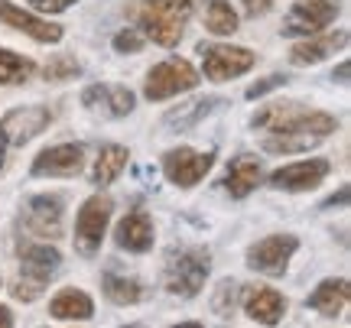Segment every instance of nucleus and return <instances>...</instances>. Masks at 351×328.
<instances>
[{"label": "nucleus", "mask_w": 351, "mask_h": 328, "mask_svg": "<svg viewBox=\"0 0 351 328\" xmlns=\"http://www.w3.org/2000/svg\"><path fill=\"white\" fill-rule=\"evenodd\" d=\"M254 127L263 130L261 147L267 153H302L335 134V117L322 111H300L296 104H267Z\"/></svg>", "instance_id": "1"}, {"label": "nucleus", "mask_w": 351, "mask_h": 328, "mask_svg": "<svg viewBox=\"0 0 351 328\" xmlns=\"http://www.w3.org/2000/svg\"><path fill=\"white\" fill-rule=\"evenodd\" d=\"M208 270H212V253L205 247H179L166 257V290L173 296H182V299H195L208 279Z\"/></svg>", "instance_id": "2"}, {"label": "nucleus", "mask_w": 351, "mask_h": 328, "mask_svg": "<svg viewBox=\"0 0 351 328\" xmlns=\"http://www.w3.org/2000/svg\"><path fill=\"white\" fill-rule=\"evenodd\" d=\"M20 277L13 283V296L20 303H33L39 292L46 290V283L56 277V270L62 264V253L49 247V244H20Z\"/></svg>", "instance_id": "3"}, {"label": "nucleus", "mask_w": 351, "mask_h": 328, "mask_svg": "<svg viewBox=\"0 0 351 328\" xmlns=\"http://www.w3.org/2000/svg\"><path fill=\"white\" fill-rule=\"evenodd\" d=\"M199 85V72L186 62V59H166V62L153 65L150 75H147V85H143V94L150 101H166V98H176L182 91H192Z\"/></svg>", "instance_id": "4"}, {"label": "nucleus", "mask_w": 351, "mask_h": 328, "mask_svg": "<svg viewBox=\"0 0 351 328\" xmlns=\"http://www.w3.org/2000/svg\"><path fill=\"white\" fill-rule=\"evenodd\" d=\"M341 13L339 0H296L283 20V36H313L335 23Z\"/></svg>", "instance_id": "5"}, {"label": "nucleus", "mask_w": 351, "mask_h": 328, "mask_svg": "<svg viewBox=\"0 0 351 328\" xmlns=\"http://www.w3.org/2000/svg\"><path fill=\"white\" fill-rule=\"evenodd\" d=\"M111 212H114V202L108 195H91L85 205H82V212L75 218V247L78 253H98L101 247V238H104V231H108V221H111Z\"/></svg>", "instance_id": "6"}, {"label": "nucleus", "mask_w": 351, "mask_h": 328, "mask_svg": "<svg viewBox=\"0 0 351 328\" xmlns=\"http://www.w3.org/2000/svg\"><path fill=\"white\" fill-rule=\"evenodd\" d=\"M202 72L208 81H231V78L251 72L257 55L241 46H199Z\"/></svg>", "instance_id": "7"}, {"label": "nucleus", "mask_w": 351, "mask_h": 328, "mask_svg": "<svg viewBox=\"0 0 351 328\" xmlns=\"http://www.w3.org/2000/svg\"><path fill=\"white\" fill-rule=\"evenodd\" d=\"M300 251V240L293 234H270L247 247V266L263 277H283L289 266V257Z\"/></svg>", "instance_id": "8"}, {"label": "nucleus", "mask_w": 351, "mask_h": 328, "mask_svg": "<svg viewBox=\"0 0 351 328\" xmlns=\"http://www.w3.org/2000/svg\"><path fill=\"white\" fill-rule=\"evenodd\" d=\"M212 163H215V153H195L189 147H179V150H169L163 156V173L173 186L192 189V186H199L202 179L208 176Z\"/></svg>", "instance_id": "9"}, {"label": "nucleus", "mask_w": 351, "mask_h": 328, "mask_svg": "<svg viewBox=\"0 0 351 328\" xmlns=\"http://www.w3.org/2000/svg\"><path fill=\"white\" fill-rule=\"evenodd\" d=\"M49 121H52L49 108H39V104H33V108H13V111L0 121V130H3L7 143L23 147V143H29L33 137H39V134L49 127Z\"/></svg>", "instance_id": "10"}, {"label": "nucleus", "mask_w": 351, "mask_h": 328, "mask_svg": "<svg viewBox=\"0 0 351 328\" xmlns=\"http://www.w3.org/2000/svg\"><path fill=\"white\" fill-rule=\"evenodd\" d=\"M137 16H140V26L147 29V36L156 46H166V49L179 46V39L186 33V16H176V13L163 10V7H153L147 0H143V7L137 10Z\"/></svg>", "instance_id": "11"}, {"label": "nucleus", "mask_w": 351, "mask_h": 328, "mask_svg": "<svg viewBox=\"0 0 351 328\" xmlns=\"http://www.w3.org/2000/svg\"><path fill=\"white\" fill-rule=\"evenodd\" d=\"M85 166V147L78 143H59L43 150L33 160V176H78Z\"/></svg>", "instance_id": "12"}, {"label": "nucleus", "mask_w": 351, "mask_h": 328, "mask_svg": "<svg viewBox=\"0 0 351 328\" xmlns=\"http://www.w3.org/2000/svg\"><path fill=\"white\" fill-rule=\"evenodd\" d=\"M328 169H332V166H328L326 160H302V163L276 169L274 176H270V186H274V189H283V192H309L328 176Z\"/></svg>", "instance_id": "13"}, {"label": "nucleus", "mask_w": 351, "mask_h": 328, "mask_svg": "<svg viewBox=\"0 0 351 328\" xmlns=\"http://www.w3.org/2000/svg\"><path fill=\"white\" fill-rule=\"evenodd\" d=\"M26 227L36 238H59L62 234V202L56 195H36L26 202Z\"/></svg>", "instance_id": "14"}, {"label": "nucleus", "mask_w": 351, "mask_h": 328, "mask_svg": "<svg viewBox=\"0 0 351 328\" xmlns=\"http://www.w3.org/2000/svg\"><path fill=\"white\" fill-rule=\"evenodd\" d=\"M241 305H244V312L254 318V322H261V325H276L283 312H287V299L280 296L276 290L270 286H244V296H241Z\"/></svg>", "instance_id": "15"}, {"label": "nucleus", "mask_w": 351, "mask_h": 328, "mask_svg": "<svg viewBox=\"0 0 351 328\" xmlns=\"http://www.w3.org/2000/svg\"><path fill=\"white\" fill-rule=\"evenodd\" d=\"M0 23L20 29V33H26L29 39H36V42H59V39H62V26L46 23V20H39L33 13L20 10L10 0H0Z\"/></svg>", "instance_id": "16"}, {"label": "nucleus", "mask_w": 351, "mask_h": 328, "mask_svg": "<svg viewBox=\"0 0 351 328\" xmlns=\"http://www.w3.org/2000/svg\"><path fill=\"white\" fill-rule=\"evenodd\" d=\"M341 46H348V33L345 29H339V33H313V36H306L302 42L293 46L289 62L315 65V62H322L326 55H335V49H341Z\"/></svg>", "instance_id": "17"}, {"label": "nucleus", "mask_w": 351, "mask_h": 328, "mask_svg": "<svg viewBox=\"0 0 351 328\" xmlns=\"http://www.w3.org/2000/svg\"><path fill=\"white\" fill-rule=\"evenodd\" d=\"M114 240L121 251L130 253H147L153 247V221L147 212H130L127 218H121V225L114 231Z\"/></svg>", "instance_id": "18"}, {"label": "nucleus", "mask_w": 351, "mask_h": 328, "mask_svg": "<svg viewBox=\"0 0 351 328\" xmlns=\"http://www.w3.org/2000/svg\"><path fill=\"white\" fill-rule=\"evenodd\" d=\"M263 179L261 160L257 156H238L228 163V176H225V189L231 199H247Z\"/></svg>", "instance_id": "19"}, {"label": "nucleus", "mask_w": 351, "mask_h": 328, "mask_svg": "<svg viewBox=\"0 0 351 328\" xmlns=\"http://www.w3.org/2000/svg\"><path fill=\"white\" fill-rule=\"evenodd\" d=\"M348 299H351L348 279H326V283H319L315 292L309 296V309H315L319 316H326V318H335L345 312Z\"/></svg>", "instance_id": "20"}, {"label": "nucleus", "mask_w": 351, "mask_h": 328, "mask_svg": "<svg viewBox=\"0 0 351 328\" xmlns=\"http://www.w3.org/2000/svg\"><path fill=\"white\" fill-rule=\"evenodd\" d=\"M49 312H52V318H59V322H85V318L95 316V303H91V296L82 290H62L49 303Z\"/></svg>", "instance_id": "21"}, {"label": "nucleus", "mask_w": 351, "mask_h": 328, "mask_svg": "<svg viewBox=\"0 0 351 328\" xmlns=\"http://www.w3.org/2000/svg\"><path fill=\"white\" fill-rule=\"evenodd\" d=\"M82 101H85L88 108L104 104L114 117H127V114L134 111L137 98H134V91H130V88H121V85H117V88H101V85H91V88L82 94Z\"/></svg>", "instance_id": "22"}, {"label": "nucleus", "mask_w": 351, "mask_h": 328, "mask_svg": "<svg viewBox=\"0 0 351 328\" xmlns=\"http://www.w3.org/2000/svg\"><path fill=\"white\" fill-rule=\"evenodd\" d=\"M127 160H130V153L124 147H117V143H108V147H101L98 160H95V173H91V182L95 186H111L114 179L121 176L127 169Z\"/></svg>", "instance_id": "23"}, {"label": "nucleus", "mask_w": 351, "mask_h": 328, "mask_svg": "<svg viewBox=\"0 0 351 328\" xmlns=\"http://www.w3.org/2000/svg\"><path fill=\"white\" fill-rule=\"evenodd\" d=\"M101 286H104V296H108L114 305H134L143 299V283L134 277H121V273H114V270L104 273Z\"/></svg>", "instance_id": "24"}, {"label": "nucleus", "mask_w": 351, "mask_h": 328, "mask_svg": "<svg viewBox=\"0 0 351 328\" xmlns=\"http://www.w3.org/2000/svg\"><path fill=\"white\" fill-rule=\"evenodd\" d=\"M218 104H225V98H195V101H189V104H179L176 111L166 114V124L179 127V130H189V127L199 124L202 117H208Z\"/></svg>", "instance_id": "25"}, {"label": "nucleus", "mask_w": 351, "mask_h": 328, "mask_svg": "<svg viewBox=\"0 0 351 328\" xmlns=\"http://www.w3.org/2000/svg\"><path fill=\"white\" fill-rule=\"evenodd\" d=\"M205 26L215 36H231L238 29V13L231 10L228 0H208L205 3Z\"/></svg>", "instance_id": "26"}, {"label": "nucleus", "mask_w": 351, "mask_h": 328, "mask_svg": "<svg viewBox=\"0 0 351 328\" xmlns=\"http://www.w3.org/2000/svg\"><path fill=\"white\" fill-rule=\"evenodd\" d=\"M33 72H36L33 59L16 55L10 49H0V85H23Z\"/></svg>", "instance_id": "27"}, {"label": "nucleus", "mask_w": 351, "mask_h": 328, "mask_svg": "<svg viewBox=\"0 0 351 328\" xmlns=\"http://www.w3.org/2000/svg\"><path fill=\"white\" fill-rule=\"evenodd\" d=\"M82 68L75 65V59H65L59 55L52 65H46V81H62V78H75Z\"/></svg>", "instance_id": "28"}, {"label": "nucleus", "mask_w": 351, "mask_h": 328, "mask_svg": "<svg viewBox=\"0 0 351 328\" xmlns=\"http://www.w3.org/2000/svg\"><path fill=\"white\" fill-rule=\"evenodd\" d=\"M114 49L117 52H140L143 49V36H140L137 29H121V33L114 36Z\"/></svg>", "instance_id": "29"}, {"label": "nucleus", "mask_w": 351, "mask_h": 328, "mask_svg": "<svg viewBox=\"0 0 351 328\" xmlns=\"http://www.w3.org/2000/svg\"><path fill=\"white\" fill-rule=\"evenodd\" d=\"M287 85V78L283 75H270V78H263V81H257V85H251L247 88V98H261V94H267V91H274V88H283Z\"/></svg>", "instance_id": "30"}, {"label": "nucleus", "mask_w": 351, "mask_h": 328, "mask_svg": "<svg viewBox=\"0 0 351 328\" xmlns=\"http://www.w3.org/2000/svg\"><path fill=\"white\" fill-rule=\"evenodd\" d=\"M147 3H153V7H163V10L176 13V16H189L195 0H147Z\"/></svg>", "instance_id": "31"}, {"label": "nucleus", "mask_w": 351, "mask_h": 328, "mask_svg": "<svg viewBox=\"0 0 351 328\" xmlns=\"http://www.w3.org/2000/svg\"><path fill=\"white\" fill-rule=\"evenodd\" d=\"M29 3L43 13H62V10H69L75 0H29Z\"/></svg>", "instance_id": "32"}, {"label": "nucleus", "mask_w": 351, "mask_h": 328, "mask_svg": "<svg viewBox=\"0 0 351 328\" xmlns=\"http://www.w3.org/2000/svg\"><path fill=\"white\" fill-rule=\"evenodd\" d=\"M241 3H244V16L257 20V16H263V13L270 10V3H274V0H241Z\"/></svg>", "instance_id": "33"}, {"label": "nucleus", "mask_w": 351, "mask_h": 328, "mask_svg": "<svg viewBox=\"0 0 351 328\" xmlns=\"http://www.w3.org/2000/svg\"><path fill=\"white\" fill-rule=\"evenodd\" d=\"M348 202V186H345V189L339 192V195H332V199H328L326 205H322V208H335V205H345Z\"/></svg>", "instance_id": "34"}, {"label": "nucleus", "mask_w": 351, "mask_h": 328, "mask_svg": "<svg viewBox=\"0 0 351 328\" xmlns=\"http://www.w3.org/2000/svg\"><path fill=\"white\" fill-rule=\"evenodd\" d=\"M348 72H351L348 62H341L339 68H335V75H332V78H339V85H348Z\"/></svg>", "instance_id": "35"}, {"label": "nucleus", "mask_w": 351, "mask_h": 328, "mask_svg": "<svg viewBox=\"0 0 351 328\" xmlns=\"http://www.w3.org/2000/svg\"><path fill=\"white\" fill-rule=\"evenodd\" d=\"M10 325H13L10 309H7V305H0V328H10Z\"/></svg>", "instance_id": "36"}, {"label": "nucleus", "mask_w": 351, "mask_h": 328, "mask_svg": "<svg viewBox=\"0 0 351 328\" xmlns=\"http://www.w3.org/2000/svg\"><path fill=\"white\" fill-rule=\"evenodd\" d=\"M7 147H10V143H7L3 130H0V169H3V156H7Z\"/></svg>", "instance_id": "37"}]
</instances>
